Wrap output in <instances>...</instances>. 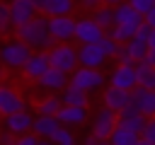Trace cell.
<instances>
[{
  "label": "cell",
  "instance_id": "d6986e66",
  "mask_svg": "<svg viewBox=\"0 0 155 145\" xmlns=\"http://www.w3.org/2000/svg\"><path fill=\"white\" fill-rule=\"evenodd\" d=\"M58 128H61L58 116H36V118H34L31 133L39 135V138H53V135L58 133Z\"/></svg>",
  "mask_w": 155,
  "mask_h": 145
},
{
  "label": "cell",
  "instance_id": "8d00e7d4",
  "mask_svg": "<svg viewBox=\"0 0 155 145\" xmlns=\"http://www.w3.org/2000/svg\"><path fill=\"white\" fill-rule=\"evenodd\" d=\"M116 58H119V63H133V60H131V56H128V51H126V44H121V46H119Z\"/></svg>",
  "mask_w": 155,
  "mask_h": 145
},
{
  "label": "cell",
  "instance_id": "4dcf8cb0",
  "mask_svg": "<svg viewBox=\"0 0 155 145\" xmlns=\"http://www.w3.org/2000/svg\"><path fill=\"white\" fill-rule=\"evenodd\" d=\"M126 2H128V5H131V7H133L143 19H145V14L155 7V0H126Z\"/></svg>",
  "mask_w": 155,
  "mask_h": 145
},
{
  "label": "cell",
  "instance_id": "6da1fadb",
  "mask_svg": "<svg viewBox=\"0 0 155 145\" xmlns=\"http://www.w3.org/2000/svg\"><path fill=\"white\" fill-rule=\"evenodd\" d=\"M15 36L19 41H24L31 51H51L56 46V41L51 39V31H48V17L46 14H36L31 22L17 27Z\"/></svg>",
  "mask_w": 155,
  "mask_h": 145
},
{
  "label": "cell",
  "instance_id": "ffe728a7",
  "mask_svg": "<svg viewBox=\"0 0 155 145\" xmlns=\"http://www.w3.org/2000/svg\"><path fill=\"white\" fill-rule=\"evenodd\" d=\"M73 7H75L73 0H46L41 14H46V17H68L73 12Z\"/></svg>",
  "mask_w": 155,
  "mask_h": 145
},
{
  "label": "cell",
  "instance_id": "bcb514c9",
  "mask_svg": "<svg viewBox=\"0 0 155 145\" xmlns=\"http://www.w3.org/2000/svg\"><path fill=\"white\" fill-rule=\"evenodd\" d=\"M0 2H2V0H0Z\"/></svg>",
  "mask_w": 155,
  "mask_h": 145
},
{
  "label": "cell",
  "instance_id": "603a6c76",
  "mask_svg": "<svg viewBox=\"0 0 155 145\" xmlns=\"http://www.w3.org/2000/svg\"><path fill=\"white\" fill-rule=\"evenodd\" d=\"M138 29H140V24H114L107 34H109L116 44H128V41L138 34Z\"/></svg>",
  "mask_w": 155,
  "mask_h": 145
},
{
  "label": "cell",
  "instance_id": "836d02e7",
  "mask_svg": "<svg viewBox=\"0 0 155 145\" xmlns=\"http://www.w3.org/2000/svg\"><path fill=\"white\" fill-rule=\"evenodd\" d=\"M39 140H41L39 135H34V133H27V135H19L15 145H39Z\"/></svg>",
  "mask_w": 155,
  "mask_h": 145
},
{
  "label": "cell",
  "instance_id": "ab89813d",
  "mask_svg": "<svg viewBox=\"0 0 155 145\" xmlns=\"http://www.w3.org/2000/svg\"><path fill=\"white\" fill-rule=\"evenodd\" d=\"M145 60H148V63H153V65H155V44H153V46H150V51H148V58H145Z\"/></svg>",
  "mask_w": 155,
  "mask_h": 145
},
{
  "label": "cell",
  "instance_id": "7a4b0ae2",
  "mask_svg": "<svg viewBox=\"0 0 155 145\" xmlns=\"http://www.w3.org/2000/svg\"><path fill=\"white\" fill-rule=\"evenodd\" d=\"M31 48L24 44V41H19L17 36L15 39H7L2 46H0V63L5 65V68H10V70H22L24 65H27V60L31 58Z\"/></svg>",
  "mask_w": 155,
  "mask_h": 145
},
{
  "label": "cell",
  "instance_id": "60d3db41",
  "mask_svg": "<svg viewBox=\"0 0 155 145\" xmlns=\"http://www.w3.org/2000/svg\"><path fill=\"white\" fill-rule=\"evenodd\" d=\"M104 5H109V7H116V5H121V2H126V0H102Z\"/></svg>",
  "mask_w": 155,
  "mask_h": 145
},
{
  "label": "cell",
  "instance_id": "d590c367",
  "mask_svg": "<svg viewBox=\"0 0 155 145\" xmlns=\"http://www.w3.org/2000/svg\"><path fill=\"white\" fill-rule=\"evenodd\" d=\"M104 2L102 0H80V7H85V10H90V12H94L97 7H102Z\"/></svg>",
  "mask_w": 155,
  "mask_h": 145
},
{
  "label": "cell",
  "instance_id": "9c48e42d",
  "mask_svg": "<svg viewBox=\"0 0 155 145\" xmlns=\"http://www.w3.org/2000/svg\"><path fill=\"white\" fill-rule=\"evenodd\" d=\"M104 29L92 19V17H82L78 19V27H75V41L82 46V44H99L104 39Z\"/></svg>",
  "mask_w": 155,
  "mask_h": 145
},
{
  "label": "cell",
  "instance_id": "f35d334b",
  "mask_svg": "<svg viewBox=\"0 0 155 145\" xmlns=\"http://www.w3.org/2000/svg\"><path fill=\"white\" fill-rule=\"evenodd\" d=\"M85 145H111V143H109V140H97V138H92V135H90Z\"/></svg>",
  "mask_w": 155,
  "mask_h": 145
},
{
  "label": "cell",
  "instance_id": "f546056e",
  "mask_svg": "<svg viewBox=\"0 0 155 145\" xmlns=\"http://www.w3.org/2000/svg\"><path fill=\"white\" fill-rule=\"evenodd\" d=\"M51 140H53L56 145H78V143H75L73 130H70V128H65V126H61V128H58V133H56Z\"/></svg>",
  "mask_w": 155,
  "mask_h": 145
},
{
  "label": "cell",
  "instance_id": "30bf717a",
  "mask_svg": "<svg viewBox=\"0 0 155 145\" xmlns=\"http://www.w3.org/2000/svg\"><path fill=\"white\" fill-rule=\"evenodd\" d=\"M78 58H80L82 68H97V70L109 60V56L104 53L102 44H82L78 48Z\"/></svg>",
  "mask_w": 155,
  "mask_h": 145
},
{
  "label": "cell",
  "instance_id": "1f68e13d",
  "mask_svg": "<svg viewBox=\"0 0 155 145\" xmlns=\"http://www.w3.org/2000/svg\"><path fill=\"white\" fill-rule=\"evenodd\" d=\"M99 44H102V48H104V53H107L109 58H116V53H119V46H121V44H116L109 34H104V39H102Z\"/></svg>",
  "mask_w": 155,
  "mask_h": 145
},
{
  "label": "cell",
  "instance_id": "9a60e30c",
  "mask_svg": "<svg viewBox=\"0 0 155 145\" xmlns=\"http://www.w3.org/2000/svg\"><path fill=\"white\" fill-rule=\"evenodd\" d=\"M68 85H70V75H68V72H63V70H56V68H51V70L39 80V87H41V89H46L48 94L63 92Z\"/></svg>",
  "mask_w": 155,
  "mask_h": 145
},
{
  "label": "cell",
  "instance_id": "83f0119b",
  "mask_svg": "<svg viewBox=\"0 0 155 145\" xmlns=\"http://www.w3.org/2000/svg\"><path fill=\"white\" fill-rule=\"evenodd\" d=\"M92 19L104 29V31H109L114 24H116V19H114V7H109V5H102V7H97L94 12H92Z\"/></svg>",
  "mask_w": 155,
  "mask_h": 145
},
{
  "label": "cell",
  "instance_id": "ba28073f",
  "mask_svg": "<svg viewBox=\"0 0 155 145\" xmlns=\"http://www.w3.org/2000/svg\"><path fill=\"white\" fill-rule=\"evenodd\" d=\"M109 85L111 87H119V89H126V92H133L138 87V77H136V65L133 63H119L111 75H109Z\"/></svg>",
  "mask_w": 155,
  "mask_h": 145
},
{
  "label": "cell",
  "instance_id": "cb8c5ba5",
  "mask_svg": "<svg viewBox=\"0 0 155 145\" xmlns=\"http://www.w3.org/2000/svg\"><path fill=\"white\" fill-rule=\"evenodd\" d=\"M126 51H128V56H131V60H133V63H143V60L148 58V51H150L148 39L133 36V39L126 44Z\"/></svg>",
  "mask_w": 155,
  "mask_h": 145
},
{
  "label": "cell",
  "instance_id": "7bdbcfd3",
  "mask_svg": "<svg viewBox=\"0 0 155 145\" xmlns=\"http://www.w3.org/2000/svg\"><path fill=\"white\" fill-rule=\"evenodd\" d=\"M44 2H46V0H34V5H36V7H39V12H41V10H44Z\"/></svg>",
  "mask_w": 155,
  "mask_h": 145
},
{
  "label": "cell",
  "instance_id": "2e32d148",
  "mask_svg": "<svg viewBox=\"0 0 155 145\" xmlns=\"http://www.w3.org/2000/svg\"><path fill=\"white\" fill-rule=\"evenodd\" d=\"M104 106L107 109H111V111H124L126 106H131V92H126V89H119V87H107L104 89Z\"/></svg>",
  "mask_w": 155,
  "mask_h": 145
},
{
  "label": "cell",
  "instance_id": "b9f144b4",
  "mask_svg": "<svg viewBox=\"0 0 155 145\" xmlns=\"http://www.w3.org/2000/svg\"><path fill=\"white\" fill-rule=\"evenodd\" d=\"M39 145H56V143H53L51 138H41V140H39Z\"/></svg>",
  "mask_w": 155,
  "mask_h": 145
},
{
  "label": "cell",
  "instance_id": "d4e9b609",
  "mask_svg": "<svg viewBox=\"0 0 155 145\" xmlns=\"http://www.w3.org/2000/svg\"><path fill=\"white\" fill-rule=\"evenodd\" d=\"M136 77H138V87H148V89H155V65L143 60V63H136Z\"/></svg>",
  "mask_w": 155,
  "mask_h": 145
},
{
  "label": "cell",
  "instance_id": "e575fe53",
  "mask_svg": "<svg viewBox=\"0 0 155 145\" xmlns=\"http://www.w3.org/2000/svg\"><path fill=\"white\" fill-rule=\"evenodd\" d=\"M17 135H12L10 130H0V145H15Z\"/></svg>",
  "mask_w": 155,
  "mask_h": 145
},
{
  "label": "cell",
  "instance_id": "7402d4cb",
  "mask_svg": "<svg viewBox=\"0 0 155 145\" xmlns=\"http://www.w3.org/2000/svg\"><path fill=\"white\" fill-rule=\"evenodd\" d=\"M61 109H63V102L58 94H48L36 102V116H58Z\"/></svg>",
  "mask_w": 155,
  "mask_h": 145
},
{
  "label": "cell",
  "instance_id": "44dd1931",
  "mask_svg": "<svg viewBox=\"0 0 155 145\" xmlns=\"http://www.w3.org/2000/svg\"><path fill=\"white\" fill-rule=\"evenodd\" d=\"M114 19H116V24H143L145 22L128 2H121L114 7Z\"/></svg>",
  "mask_w": 155,
  "mask_h": 145
},
{
  "label": "cell",
  "instance_id": "8992f818",
  "mask_svg": "<svg viewBox=\"0 0 155 145\" xmlns=\"http://www.w3.org/2000/svg\"><path fill=\"white\" fill-rule=\"evenodd\" d=\"M75 27H78V19H73L70 14L68 17H48V31H51V39L56 44H68L75 39Z\"/></svg>",
  "mask_w": 155,
  "mask_h": 145
},
{
  "label": "cell",
  "instance_id": "4316f807",
  "mask_svg": "<svg viewBox=\"0 0 155 145\" xmlns=\"http://www.w3.org/2000/svg\"><path fill=\"white\" fill-rule=\"evenodd\" d=\"M138 140H140V133H136L126 126H116V130L109 138L111 145H138Z\"/></svg>",
  "mask_w": 155,
  "mask_h": 145
},
{
  "label": "cell",
  "instance_id": "f1b7e54d",
  "mask_svg": "<svg viewBox=\"0 0 155 145\" xmlns=\"http://www.w3.org/2000/svg\"><path fill=\"white\" fill-rule=\"evenodd\" d=\"M15 31L12 24V14H10V2H0V36Z\"/></svg>",
  "mask_w": 155,
  "mask_h": 145
},
{
  "label": "cell",
  "instance_id": "3957f363",
  "mask_svg": "<svg viewBox=\"0 0 155 145\" xmlns=\"http://www.w3.org/2000/svg\"><path fill=\"white\" fill-rule=\"evenodd\" d=\"M48 60H51V68L63 70V72H68V75H73V72L80 68L78 48H75L73 44H56V46L48 51Z\"/></svg>",
  "mask_w": 155,
  "mask_h": 145
},
{
  "label": "cell",
  "instance_id": "4fadbf2b",
  "mask_svg": "<svg viewBox=\"0 0 155 145\" xmlns=\"http://www.w3.org/2000/svg\"><path fill=\"white\" fill-rule=\"evenodd\" d=\"M10 14H12V24L15 29L31 22L39 14V7L34 5V0H10Z\"/></svg>",
  "mask_w": 155,
  "mask_h": 145
},
{
  "label": "cell",
  "instance_id": "52a82bcc",
  "mask_svg": "<svg viewBox=\"0 0 155 145\" xmlns=\"http://www.w3.org/2000/svg\"><path fill=\"white\" fill-rule=\"evenodd\" d=\"M27 111V102L24 97L12 87V85H0V116H10V114H19Z\"/></svg>",
  "mask_w": 155,
  "mask_h": 145
},
{
  "label": "cell",
  "instance_id": "277c9868",
  "mask_svg": "<svg viewBox=\"0 0 155 145\" xmlns=\"http://www.w3.org/2000/svg\"><path fill=\"white\" fill-rule=\"evenodd\" d=\"M104 82H107L104 72L97 70V68H82V65H80V68L70 75V85H75L78 89H82V92H87V94L102 89Z\"/></svg>",
  "mask_w": 155,
  "mask_h": 145
},
{
  "label": "cell",
  "instance_id": "5bb4252c",
  "mask_svg": "<svg viewBox=\"0 0 155 145\" xmlns=\"http://www.w3.org/2000/svg\"><path fill=\"white\" fill-rule=\"evenodd\" d=\"M5 130H10L12 135H27V133H31V128H34V116L29 114V111H19V114H10V116H5Z\"/></svg>",
  "mask_w": 155,
  "mask_h": 145
},
{
  "label": "cell",
  "instance_id": "8fae6325",
  "mask_svg": "<svg viewBox=\"0 0 155 145\" xmlns=\"http://www.w3.org/2000/svg\"><path fill=\"white\" fill-rule=\"evenodd\" d=\"M51 70V60H48V51H34L31 53V58L27 60V65L22 68V72H24V77H29V80H41L46 72Z\"/></svg>",
  "mask_w": 155,
  "mask_h": 145
},
{
  "label": "cell",
  "instance_id": "5b68a950",
  "mask_svg": "<svg viewBox=\"0 0 155 145\" xmlns=\"http://www.w3.org/2000/svg\"><path fill=\"white\" fill-rule=\"evenodd\" d=\"M116 126H119V114L111 111V109H107V106H102L94 114V118H92V138L109 140L111 133L116 130Z\"/></svg>",
  "mask_w": 155,
  "mask_h": 145
},
{
  "label": "cell",
  "instance_id": "ac0fdd59",
  "mask_svg": "<svg viewBox=\"0 0 155 145\" xmlns=\"http://www.w3.org/2000/svg\"><path fill=\"white\" fill-rule=\"evenodd\" d=\"M145 123H148V118L138 109H133V106H126L124 111H119V126H126V128H131L136 133H143Z\"/></svg>",
  "mask_w": 155,
  "mask_h": 145
},
{
  "label": "cell",
  "instance_id": "d6a6232c",
  "mask_svg": "<svg viewBox=\"0 0 155 145\" xmlns=\"http://www.w3.org/2000/svg\"><path fill=\"white\" fill-rule=\"evenodd\" d=\"M140 138H145V140H150V143L155 145V118H148V123H145V130L140 133Z\"/></svg>",
  "mask_w": 155,
  "mask_h": 145
},
{
  "label": "cell",
  "instance_id": "74e56055",
  "mask_svg": "<svg viewBox=\"0 0 155 145\" xmlns=\"http://www.w3.org/2000/svg\"><path fill=\"white\" fill-rule=\"evenodd\" d=\"M145 24H148L150 29H155V7H153L148 14H145Z\"/></svg>",
  "mask_w": 155,
  "mask_h": 145
},
{
  "label": "cell",
  "instance_id": "e0dca14e",
  "mask_svg": "<svg viewBox=\"0 0 155 145\" xmlns=\"http://www.w3.org/2000/svg\"><path fill=\"white\" fill-rule=\"evenodd\" d=\"M58 121L65 128H78V126H82L87 121V106H68V104H63V109L58 111Z\"/></svg>",
  "mask_w": 155,
  "mask_h": 145
},
{
  "label": "cell",
  "instance_id": "7c38bea8",
  "mask_svg": "<svg viewBox=\"0 0 155 145\" xmlns=\"http://www.w3.org/2000/svg\"><path fill=\"white\" fill-rule=\"evenodd\" d=\"M131 106L138 109L145 118H155V89L136 87L131 92Z\"/></svg>",
  "mask_w": 155,
  "mask_h": 145
},
{
  "label": "cell",
  "instance_id": "484cf974",
  "mask_svg": "<svg viewBox=\"0 0 155 145\" xmlns=\"http://www.w3.org/2000/svg\"><path fill=\"white\" fill-rule=\"evenodd\" d=\"M61 102L68 104V106H87V104H90V102H87V92L78 89L75 85H68V87L61 92Z\"/></svg>",
  "mask_w": 155,
  "mask_h": 145
},
{
  "label": "cell",
  "instance_id": "f6af8a7d",
  "mask_svg": "<svg viewBox=\"0 0 155 145\" xmlns=\"http://www.w3.org/2000/svg\"><path fill=\"white\" fill-rule=\"evenodd\" d=\"M0 80H2V70H0Z\"/></svg>",
  "mask_w": 155,
  "mask_h": 145
},
{
  "label": "cell",
  "instance_id": "ee69618b",
  "mask_svg": "<svg viewBox=\"0 0 155 145\" xmlns=\"http://www.w3.org/2000/svg\"><path fill=\"white\" fill-rule=\"evenodd\" d=\"M138 145H153V143H150V140H145V138H140V140H138Z\"/></svg>",
  "mask_w": 155,
  "mask_h": 145
}]
</instances>
